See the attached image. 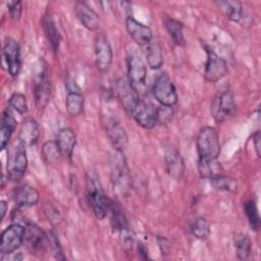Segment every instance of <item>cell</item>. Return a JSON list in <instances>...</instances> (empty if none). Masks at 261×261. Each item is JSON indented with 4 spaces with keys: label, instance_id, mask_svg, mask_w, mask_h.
<instances>
[{
    "label": "cell",
    "instance_id": "1",
    "mask_svg": "<svg viewBox=\"0 0 261 261\" xmlns=\"http://www.w3.org/2000/svg\"><path fill=\"white\" fill-rule=\"evenodd\" d=\"M6 168L8 177L13 181L19 180L27 171L28 158L25 145L18 138L13 141L8 150Z\"/></svg>",
    "mask_w": 261,
    "mask_h": 261
},
{
    "label": "cell",
    "instance_id": "2",
    "mask_svg": "<svg viewBox=\"0 0 261 261\" xmlns=\"http://www.w3.org/2000/svg\"><path fill=\"white\" fill-rule=\"evenodd\" d=\"M197 152L199 160H215L220 153V143L217 130L212 126H204L197 137Z\"/></svg>",
    "mask_w": 261,
    "mask_h": 261
},
{
    "label": "cell",
    "instance_id": "3",
    "mask_svg": "<svg viewBox=\"0 0 261 261\" xmlns=\"http://www.w3.org/2000/svg\"><path fill=\"white\" fill-rule=\"evenodd\" d=\"M111 180L119 195H126L130 188V174L122 152L116 151L110 161Z\"/></svg>",
    "mask_w": 261,
    "mask_h": 261
},
{
    "label": "cell",
    "instance_id": "4",
    "mask_svg": "<svg viewBox=\"0 0 261 261\" xmlns=\"http://www.w3.org/2000/svg\"><path fill=\"white\" fill-rule=\"evenodd\" d=\"M237 112V104L229 90L218 92L211 102V115L217 122L230 119Z\"/></svg>",
    "mask_w": 261,
    "mask_h": 261
},
{
    "label": "cell",
    "instance_id": "5",
    "mask_svg": "<svg viewBox=\"0 0 261 261\" xmlns=\"http://www.w3.org/2000/svg\"><path fill=\"white\" fill-rule=\"evenodd\" d=\"M87 197L95 216L102 220L105 218L109 208V200L105 197L101 186L94 178L87 180Z\"/></svg>",
    "mask_w": 261,
    "mask_h": 261
},
{
    "label": "cell",
    "instance_id": "6",
    "mask_svg": "<svg viewBox=\"0 0 261 261\" xmlns=\"http://www.w3.org/2000/svg\"><path fill=\"white\" fill-rule=\"evenodd\" d=\"M153 95L162 106L171 107L177 102L175 86L166 73L160 74L155 80L153 85Z\"/></svg>",
    "mask_w": 261,
    "mask_h": 261
},
{
    "label": "cell",
    "instance_id": "7",
    "mask_svg": "<svg viewBox=\"0 0 261 261\" xmlns=\"http://www.w3.org/2000/svg\"><path fill=\"white\" fill-rule=\"evenodd\" d=\"M94 53L96 67L101 72H106L110 68L113 54L107 36L102 32L96 35L94 43Z\"/></svg>",
    "mask_w": 261,
    "mask_h": 261
},
{
    "label": "cell",
    "instance_id": "8",
    "mask_svg": "<svg viewBox=\"0 0 261 261\" xmlns=\"http://www.w3.org/2000/svg\"><path fill=\"white\" fill-rule=\"evenodd\" d=\"M24 227L18 223H14L6 227L1 234L0 252L3 255H9L17 250L23 243Z\"/></svg>",
    "mask_w": 261,
    "mask_h": 261
},
{
    "label": "cell",
    "instance_id": "9",
    "mask_svg": "<svg viewBox=\"0 0 261 261\" xmlns=\"http://www.w3.org/2000/svg\"><path fill=\"white\" fill-rule=\"evenodd\" d=\"M127 75L128 82L138 94L143 92L146 87L147 68L144 61L136 56L129 55L127 57Z\"/></svg>",
    "mask_w": 261,
    "mask_h": 261
},
{
    "label": "cell",
    "instance_id": "10",
    "mask_svg": "<svg viewBox=\"0 0 261 261\" xmlns=\"http://www.w3.org/2000/svg\"><path fill=\"white\" fill-rule=\"evenodd\" d=\"M114 91L123 109L127 113L132 114V112L137 107L141 99L137 91L129 84L128 80L127 81L124 79L117 80L114 86Z\"/></svg>",
    "mask_w": 261,
    "mask_h": 261
},
{
    "label": "cell",
    "instance_id": "11",
    "mask_svg": "<svg viewBox=\"0 0 261 261\" xmlns=\"http://www.w3.org/2000/svg\"><path fill=\"white\" fill-rule=\"evenodd\" d=\"M207 60L205 63L204 75L207 82L216 83L227 73V64L224 59L219 57L214 51L206 48Z\"/></svg>",
    "mask_w": 261,
    "mask_h": 261
},
{
    "label": "cell",
    "instance_id": "12",
    "mask_svg": "<svg viewBox=\"0 0 261 261\" xmlns=\"http://www.w3.org/2000/svg\"><path fill=\"white\" fill-rule=\"evenodd\" d=\"M143 128L151 129L158 122V108L151 103L140 101L130 114Z\"/></svg>",
    "mask_w": 261,
    "mask_h": 261
},
{
    "label": "cell",
    "instance_id": "13",
    "mask_svg": "<svg viewBox=\"0 0 261 261\" xmlns=\"http://www.w3.org/2000/svg\"><path fill=\"white\" fill-rule=\"evenodd\" d=\"M224 14L232 21L243 27H249L252 22L251 15L246 11L243 4L239 1H216L215 2Z\"/></svg>",
    "mask_w": 261,
    "mask_h": 261
},
{
    "label": "cell",
    "instance_id": "14",
    "mask_svg": "<svg viewBox=\"0 0 261 261\" xmlns=\"http://www.w3.org/2000/svg\"><path fill=\"white\" fill-rule=\"evenodd\" d=\"M3 60L7 65V70L11 76H16L21 67L20 47L13 39H8L3 47Z\"/></svg>",
    "mask_w": 261,
    "mask_h": 261
},
{
    "label": "cell",
    "instance_id": "15",
    "mask_svg": "<svg viewBox=\"0 0 261 261\" xmlns=\"http://www.w3.org/2000/svg\"><path fill=\"white\" fill-rule=\"evenodd\" d=\"M164 161L167 173L174 179L179 180L185 172V163L179 151L172 145L164 150Z\"/></svg>",
    "mask_w": 261,
    "mask_h": 261
},
{
    "label": "cell",
    "instance_id": "16",
    "mask_svg": "<svg viewBox=\"0 0 261 261\" xmlns=\"http://www.w3.org/2000/svg\"><path fill=\"white\" fill-rule=\"evenodd\" d=\"M47 234L44 230L34 223H29L24 227V245L32 254H38L43 251Z\"/></svg>",
    "mask_w": 261,
    "mask_h": 261
},
{
    "label": "cell",
    "instance_id": "17",
    "mask_svg": "<svg viewBox=\"0 0 261 261\" xmlns=\"http://www.w3.org/2000/svg\"><path fill=\"white\" fill-rule=\"evenodd\" d=\"M125 28L130 38L139 46L148 45L153 38L152 31L149 27L135 19L133 16H127L125 19Z\"/></svg>",
    "mask_w": 261,
    "mask_h": 261
},
{
    "label": "cell",
    "instance_id": "18",
    "mask_svg": "<svg viewBox=\"0 0 261 261\" xmlns=\"http://www.w3.org/2000/svg\"><path fill=\"white\" fill-rule=\"evenodd\" d=\"M106 133L115 151L122 152L127 146L128 139L121 123L115 118H109L106 122Z\"/></svg>",
    "mask_w": 261,
    "mask_h": 261
},
{
    "label": "cell",
    "instance_id": "19",
    "mask_svg": "<svg viewBox=\"0 0 261 261\" xmlns=\"http://www.w3.org/2000/svg\"><path fill=\"white\" fill-rule=\"evenodd\" d=\"M51 96V83L46 70L41 71L34 87V97L38 108H45Z\"/></svg>",
    "mask_w": 261,
    "mask_h": 261
},
{
    "label": "cell",
    "instance_id": "20",
    "mask_svg": "<svg viewBox=\"0 0 261 261\" xmlns=\"http://www.w3.org/2000/svg\"><path fill=\"white\" fill-rule=\"evenodd\" d=\"M75 14L81 23L90 31H96L99 28L100 19L98 14L85 2H76L74 6Z\"/></svg>",
    "mask_w": 261,
    "mask_h": 261
},
{
    "label": "cell",
    "instance_id": "21",
    "mask_svg": "<svg viewBox=\"0 0 261 261\" xmlns=\"http://www.w3.org/2000/svg\"><path fill=\"white\" fill-rule=\"evenodd\" d=\"M39 192L30 185H21L14 192V201L19 207H31L38 203Z\"/></svg>",
    "mask_w": 261,
    "mask_h": 261
},
{
    "label": "cell",
    "instance_id": "22",
    "mask_svg": "<svg viewBox=\"0 0 261 261\" xmlns=\"http://www.w3.org/2000/svg\"><path fill=\"white\" fill-rule=\"evenodd\" d=\"M40 130L38 122L32 118H25L20 126L18 139L25 145V146H32L35 145L39 139Z\"/></svg>",
    "mask_w": 261,
    "mask_h": 261
},
{
    "label": "cell",
    "instance_id": "23",
    "mask_svg": "<svg viewBox=\"0 0 261 261\" xmlns=\"http://www.w3.org/2000/svg\"><path fill=\"white\" fill-rule=\"evenodd\" d=\"M16 127V120L9 109H6L2 115V121L0 126V147L4 150L8 145V142Z\"/></svg>",
    "mask_w": 261,
    "mask_h": 261
},
{
    "label": "cell",
    "instance_id": "24",
    "mask_svg": "<svg viewBox=\"0 0 261 261\" xmlns=\"http://www.w3.org/2000/svg\"><path fill=\"white\" fill-rule=\"evenodd\" d=\"M56 143L62 155L70 157L76 144V137L74 132L69 127L61 128L57 134Z\"/></svg>",
    "mask_w": 261,
    "mask_h": 261
},
{
    "label": "cell",
    "instance_id": "25",
    "mask_svg": "<svg viewBox=\"0 0 261 261\" xmlns=\"http://www.w3.org/2000/svg\"><path fill=\"white\" fill-rule=\"evenodd\" d=\"M42 25H43V30H44V33H45V36H46L48 42L50 43L52 49L56 52L60 45L61 36L59 34L58 29L55 25L54 20L52 19V17L50 15H46V16H44V18L42 20Z\"/></svg>",
    "mask_w": 261,
    "mask_h": 261
},
{
    "label": "cell",
    "instance_id": "26",
    "mask_svg": "<svg viewBox=\"0 0 261 261\" xmlns=\"http://www.w3.org/2000/svg\"><path fill=\"white\" fill-rule=\"evenodd\" d=\"M163 22H164V27H165L168 35L170 36V38L173 41V43L178 46L185 45L182 23L172 17H169V16H165L163 19Z\"/></svg>",
    "mask_w": 261,
    "mask_h": 261
},
{
    "label": "cell",
    "instance_id": "27",
    "mask_svg": "<svg viewBox=\"0 0 261 261\" xmlns=\"http://www.w3.org/2000/svg\"><path fill=\"white\" fill-rule=\"evenodd\" d=\"M144 53L149 66L153 69L160 68L163 63V56L161 48L157 42L151 41L148 45L144 46Z\"/></svg>",
    "mask_w": 261,
    "mask_h": 261
},
{
    "label": "cell",
    "instance_id": "28",
    "mask_svg": "<svg viewBox=\"0 0 261 261\" xmlns=\"http://www.w3.org/2000/svg\"><path fill=\"white\" fill-rule=\"evenodd\" d=\"M236 255L240 260H247L252 253V243L248 234L238 233L233 238Z\"/></svg>",
    "mask_w": 261,
    "mask_h": 261
},
{
    "label": "cell",
    "instance_id": "29",
    "mask_svg": "<svg viewBox=\"0 0 261 261\" xmlns=\"http://www.w3.org/2000/svg\"><path fill=\"white\" fill-rule=\"evenodd\" d=\"M198 170L202 177L212 178L217 175L222 174L221 164L215 160H199L198 161Z\"/></svg>",
    "mask_w": 261,
    "mask_h": 261
},
{
    "label": "cell",
    "instance_id": "30",
    "mask_svg": "<svg viewBox=\"0 0 261 261\" xmlns=\"http://www.w3.org/2000/svg\"><path fill=\"white\" fill-rule=\"evenodd\" d=\"M85 99L80 92H69L66 97V110L70 116H77L83 112Z\"/></svg>",
    "mask_w": 261,
    "mask_h": 261
},
{
    "label": "cell",
    "instance_id": "31",
    "mask_svg": "<svg viewBox=\"0 0 261 261\" xmlns=\"http://www.w3.org/2000/svg\"><path fill=\"white\" fill-rule=\"evenodd\" d=\"M212 187L221 192H234L238 189V182L233 177L224 175L223 173L210 178Z\"/></svg>",
    "mask_w": 261,
    "mask_h": 261
},
{
    "label": "cell",
    "instance_id": "32",
    "mask_svg": "<svg viewBox=\"0 0 261 261\" xmlns=\"http://www.w3.org/2000/svg\"><path fill=\"white\" fill-rule=\"evenodd\" d=\"M42 155L46 162L50 164L57 163L62 155L56 141H47L42 146Z\"/></svg>",
    "mask_w": 261,
    "mask_h": 261
},
{
    "label": "cell",
    "instance_id": "33",
    "mask_svg": "<svg viewBox=\"0 0 261 261\" xmlns=\"http://www.w3.org/2000/svg\"><path fill=\"white\" fill-rule=\"evenodd\" d=\"M244 211L245 214L247 215L249 224L251 226V228L255 231L259 230L260 228V216H259V212L256 206V203L253 200H249L246 201L244 203Z\"/></svg>",
    "mask_w": 261,
    "mask_h": 261
},
{
    "label": "cell",
    "instance_id": "34",
    "mask_svg": "<svg viewBox=\"0 0 261 261\" xmlns=\"http://www.w3.org/2000/svg\"><path fill=\"white\" fill-rule=\"evenodd\" d=\"M191 232L197 239L205 240L210 233V224L204 217H197L191 224Z\"/></svg>",
    "mask_w": 261,
    "mask_h": 261
},
{
    "label": "cell",
    "instance_id": "35",
    "mask_svg": "<svg viewBox=\"0 0 261 261\" xmlns=\"http://www.w3.org/2000/svg\"><path fill=\"white\" fill-rule=\"evenodd\" d=\"M9 106L19 114L28 112V103L25 96L21 93H14L9 99Z\"/></svg>",
    "mask_w": 261,
    "mask_h": 261
},
{
    "label": "cell",
    "instance_id": "36",
    "mask_svg": "<svg viewBox=\"0 0 261 261\" xmlns=\"http://www.w3.org/2000/svg\"><path fill=\"white\" fill-rule=\"evenodd\" d=\"M47 241L50 245V248L52 250V253L54 255V257L57 259V260H64L65 257L62 253V248L60 246V243L56 237V234L54 232H49L47 234Z\"/></svg>",
    "mask_w": 261,
    "mask_h": 261
},
{
    "label": "cell",
    "instance_id": "37",
    "mask_svg": "<svg viewBox=\"0 0 261 261\" xmlns=\"http://www.w3.org/2000/svg\"><path fill=\"white\" fill-rule=\"evenodd\" d=\"M44 213L46 215V217L49 219V221L52 224H58L61 220V216L59 211L56 209V207H54L52 204L47 203L44 206Z\"/></svg>",
    "mask_w": 261,
    "mask_h": 261
},
{
    "label": "cell",
    "instance_id": "38",
    "mask_svg": "<svg viewBox=\"0 0 261 261\" xmlns=\"http://www.w3.org/2000/svg\"><path fill=\"white\" fill-rule=\"evenodd\" d=\"M10 17L13 20H18L22 12V4L20 1H9L7 3Z\"/></svg>",
    "mask_w": 261,
    "mask_h": 261
},
{
    "label": "cell",
    "instance_id": "39",
    "mask_svg": "<svg viewBox=\"0 0 261 261\" xmlns=\"http://www.w3.org/2000/svg\"><path fill=\"white\" fill-rule=\"evenodd\" d=\"M260 132L257 130L255 133V135L253 136V141H254V146H255V150H256V154L258 157H260Z\"/></svg>",
    "mask_w": 261,
    "mask_h": 261
},
{
    "label": "cell",
    "instance_id": "40",
    "mask_svg": "<svg viewBox=\"0 0 261 261\" xmlns=\"http://www.w3.org/2000/svg\"><path fill=\"white\" fill-rule=\"evenodd\" d=\"M138 253H139V256H140L141 259H143V260L149 259L148 250H147V248L144 246V244L140 243V244L138 245Z\"/></svg>",
    "mask_w": 261,
    "mask_h": 261
},
{
    "label": "cell",
    "instance_id": "41",
    "mask_svg": "<svg viewBox=\"0 0 261 261\" xmlns=\"http://www.w3.org/2000/svg\"><path fill=\"white\" fill-rule=\"evenodd\" d=\"M7 209H8V206L6 204L5 201H0V212H1V220H3V218L5 217V214L7 212Z\"/></svg>",
    "mask_w": 261,
    "mask_h": 261
}]
</instances>
